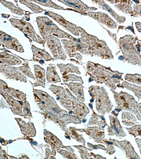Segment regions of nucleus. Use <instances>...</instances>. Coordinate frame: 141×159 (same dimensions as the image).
<instances>
[{
  "instance_id": "f257e3e1",
  "label": "nucleus",
  "mask_w": 141,
  "mask_h": 159,
  "mask_svg": "<svg viewBox=\"0 0 141 159\" xmlns=\"http://www.w3.org/2000/svg\"><path fill=\"white\" fill-rule=\"evenodd\" d=\"M126 78H127V80L141 85V76L138 75L128 76Z\"/></svg>"
},
{
  "instance_id": "f03ea898",
  "label": "nucleus",
  "mask_w": 141,
  "mask_h": 159,
  "mask_svg": "<svg viewBox=\"0 0 141 159\" xmlns=\"http://www.w3.org/2000/svg\"><path fill=\"white\" fill-rule=\"evenodd\" d=\"M132 133L135 136H139L141 137V125H138L133 128L132 130Z\"/></svg>"
},
{
  "instance_id": "7ed1b4c3",
  "label": "nucleus",
  "mask_w": 141,
  "mask_h": 159,
  "mask_svg": "<svg viewBox=\"0 0 141 159\" xmlns=\"http://www.w3.org/2000/svg\"><path fill=\"white\" fill-rule=\"evenodd\" d=\"M35 54L37 57L39 58H45V56H47V55H45V52L39 50L35 51Z\"/></svg>"
},
{
  "instance_id": "20e7f679",
  "label": "nucleus",
  "mask_w": 141,
  "mask_h": 159,
  "mask_svg": "<svg viewBox=\"0 0 141 159\" xmlns=\"http://www.w3.org/2000/svg\"><path fill=\"white\" fill-rule=\"evenodd\" d=\"M37 77L39 79H42L43 76V74L42 71L38 70L36 71Z\"/></svg>"
},
{
  "instance_id": "39448f33",
  "label": "nucleus",
  "mask_w": 141,
  "mask_h": 159,
  "mask_svg": "<svg viewBox=\"0 0 141 159\" xmlns=\"http://www.w3.org/2000/svg\"><path fill=\"white\" fill-rule=\"evenodd\" d=\"M90 16L91 17L96 19H99L100 17V15L99 14L97 13H91L90 15Z\"/></svg>"
},
{
  "instance_id": "423d86ee",
  "label": "nucleus",
  "mask_w": 141,
  "mask_h": 159,
  "mask_svg": "<svg viewBox=\"0 0 141 159\" xmlns=\"http://www.w3.org/2000/svg\"><path fill=\"white\" fill-rule=\"evenodd\" d=\"M139 109L140 110V112H141V103L139 105Z\"/></svg>"
},
{
  "instance_id": "0eeeda50",
  "label": "nucleus",
  "mask_w": 141,
  "mask_h": 159,
  "mask_svg": "<svg viewBox=\"0 0 141 159\" xmlns=\"http://www.w3.org/2000/svg\"><path fill=\"white\" fill-rule=\"evenodd\" d=\"M140 15H141V9H140Z\"/></svg>"
}]
</instances>
